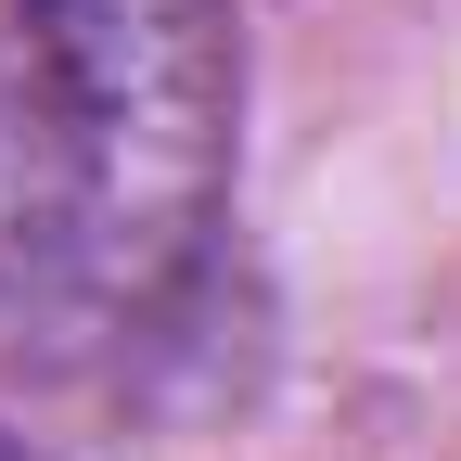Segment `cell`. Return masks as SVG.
<instances>
[{"label":"cell","instance_id":"obj_1","mask_svg":"<svg viewBox=\"0 0 461 461\" xmlns=\"http://www.w3.org/2000/svg\"><path fill=\"white\" fill-rule=\"evenodd\" d=\"M230 154V0H0V372L77 384L193 321Z\"/></svg>","mask_w":461,"mask_h":461},{"label":"cell","instance_id":"obj_2","mask_svg":"<svg viewBox=\"0 0 461 461\" xmlns=\"http://www.w3.org/2000/svg\"><path fill=\"white\" fill-rule=\"evenodd\" d=\"M0 461H39V448H14V436H0Z\"/></svg>","mask_w":461,"mask_h":461}]
</instances>
